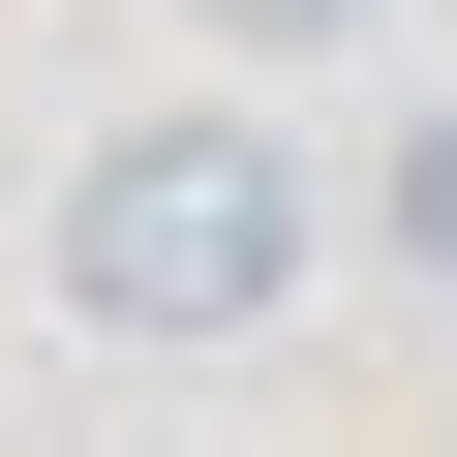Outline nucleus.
Here are the masks:
<instances>
[{"label": "nucleus", "mask_w": 457, "mask_h": 457, "mask_svg": "<svg viewBox=\"0 0 457 457\" xmlns=\"http://www.w3.org/2000/svg\"><path fill=\"white\" fill-rule=\"evenodd\" d=\"M366 245H396V275L457 305V92H396V153H366Z\"/></svg>", "instance_id": "nucleus-2"}, {"label": "nucleus", "mask_w": 457, "mask_h": 457, "mask_svg": "<svg viewBox=\"0 0 457 457\" xmlns=\"http://www.w3.org/2000/svg\"><path fill=\"white\" fill-rule=\"evenodd\" d=\"M305 245H336V183H305L245 92H153V122H92V153H62V305H92L122 366L275 336V305H305Z\"/></svg>", "instance_id": "nucleus-1"}]
</instances>
